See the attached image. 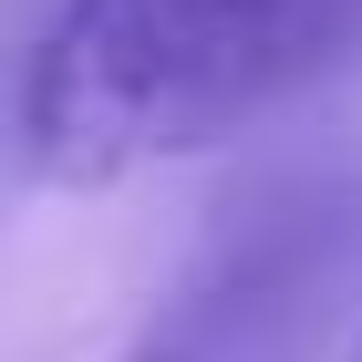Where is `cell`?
<instances>
[{
	"label": "cell",
	"mask_w": 362,
	"mask_h": 362,
	"mask_svg": "<svg viewBox=\"0 0 362 362\" xmlns=\"http://www.w3.org/2000/svg\"><path fill=\"white\" fill-rule=\"evenodd\" d=\"M362 52V0H52L0 135L42 187H124L269 124Z\"/></svg>",
	"instance_id": "cell-1"
},
{
	"label": "cell",
	"mask_w": 362,
	"mask_h": 362,
	"mask_svg": "<svg viewBox=\"0 0 362 362\" xmlns=\"http://www.w3.org/2000/svg\"><path fill=\"white\" fill-rule=\"evenodd\" d=\"M362 300V187L279 176L207 238L124 362H341Z\"/></svg>",
	"instance_id": "cell-2"
},
{
	"label": "cell",
	"mask_w": 362,
	"mask_h": 362,
	"mask_svg": "<svg viewBox=\"0 0 362 362\" xmlns=\"http://www.w3.org/2000/svg\"><path fill=\"white\" fill-rule=\"evenodd\" d=\"M341 362H362V332H352V352H341Z\"/></svg>",
	"instance_id": "cell-3"
}]
</instances>
